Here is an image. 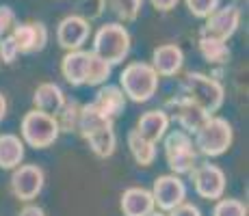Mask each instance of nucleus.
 Returning a JSON list of instances; mask_svg holds the SVG:
<instances>
[{"mask_svg": "<svg viewBox=\"0 0 249 216\" xmlns=\"http://www.w3.org/2000/svg\"><path fill=\"white\" fill-rule=\"evenodd\" d=\"M160 84L159 74L147 61H132L119 71V89L126 100L135 104H145L156 95Z\"/></svg>", "mask_w": 249, "mask_h": 216, "instance_id": "1", "label": "nucleus"}, {"mask_svg": "<svg viewBox=\"0 0 249 216\" xmlns=\"http://www.w3.org/2000/svg\"><path fill=\"white\" fill-rule=\"evenodd\" d=\"M180 91L186 100L197 104L208 115H214L226 102V86L221 84V80L213 78L210 74H202V71L184 74L180 83Z\"/></svg>", "mask_w": 249, "mask_h": 216, "instance_id": "2", "label": "nucleus"}, {"mask_svg": "<svg viewBox=\"0 0 249 216\" xmlns=\"http://www.w3.org/2000/svg\"><path fill=\"white\" fill-rule=\"evenodd\" d=\"M132 37L128 28L122 22H107L93 33V52L102 61H107L111 67L124 63L130 54Z\"/></svg>", "mask_w": 249, "mask_h": 216, "instance_id": "3", "label": "nucleus"}, {"mask_svg": "<svg viewBox=\"0 0 249 216\" xmlns=\"http://www.w3.org/2000/svg\"><path fill=\"white\" fill-rule=\"evenodd\" d=\"M191 138H193V145L197 150V156H204L210 160V158H219L228 153L234 143V128L226 117L210 115Z\"/></svg>", "mask_w": 249, "mask_h": 216, "instance_id": "4", "label": "nucleus"}, {"mask_svg": "<svg viewBox=\"0 0 249 216\" xmlns=\"http://www.w3.org/2000/svg\"><path fill=\"white\" fill-rule=\"evenodd\" d=\"M61 136L59 123L52 115L41 113V110H28L20 121V138L26 147L33 150H48L52 147Z\"/></svg>", "mask_w": 249, "mask_h": 216, "instance_id": "5", "label": "nucleus"}, {"mask_svg": "<svg viewBox=\"0 0 249 216\" xmlns=\"http://www.w3.org/2000/svg\"><path fill=\"white\" fill-rule=\"evenodd\" d=\"M162 150H165L167 166L174 175H189L197 165V150L193 145L191 134L182 130H169L162 136Z\"/></svg>", "mask_w": 249, "mask_h": 216, "instance_id": "6", "label": "nucleus"}, {"mask_svg": "<svg viewBox=\"0 0 249 216\" xmlns=\"http://www.w3.org/2000/svg\"><path fill=\"white\" fill-rule=\"evenodd\" d=\"M193 188L202 199L206 201H217L226 195V186H228V177L226 171L219 165H213L210 160L197 162L195 169L189 173Z\"/></svg>", "mask_w": 249, "mask_h": 216, "instance_id": "7", "label": "nucleus"}, {"mask_svg": "<svg viewBox=\"0 0 249 216\" xmlns=\"http://www.w3.org/2000/svg\"><path fill=\"white\" fill-rule=\"evenodd\" d=\"M152 199H154V208L159 212H171L174 208H178L186 201V184L180 175L167 173V175H159L152 184Z\"/></svg>", "mask_w": 249, "mask_h": 216, "instance_id": "8", "label": "nucleus"}, {"mask_svg": "<svg viewBox=\"0 0 249 216\" xmlns=\"http://www.w3.org/2000/svg\"><path fill=\"white\" fill-rule=\"evenodd\" d=\"M11 193L24 203H33L46 186V173L37 165H20L11 171Z\"/></svg>", "mask_w": 249, "mask_h": 216, "instance_id": "9", "label": "nucleus"}, {"mask_svg": "<svg viewBox=\"0 0 249 216\" xmlns=\"http://www.w3.org/2000/svg\"><path fill=\"white\" fill-rule=\"evenodd\" d=\"M241 20H243V13H241V9H238V4L219 7L217 11L206 17V24L202 26V35L228 41L236 35L238 26H241Z\"/></svg>", "mask_w": 249, "mask_h": 216, "instance_id": "10", "label": "nucleus"}, {"mask_svg": "<svg viewBox=\"0 0 249 216\" xmlns=\"http://www.w3.org/2000/svg\"><path fill=\"white\" fill-rule=\"evenodd\" d=\"M167 108L174 113V115H169L171 121H176L182 132L191 134V136H193V134L202 128V123L210 117L204 108H199L197 104H193L191 100H186L182 93L174 95V98L167 102ZM169 110H167V113H169Z\"/></svg>", "mask_w": 249, "mask_h": 216, "instance_id": "11", "label": "nucleus"}, {"mask_svg": "<svg viewBox=\"0 0 249 216\" xmlns=\"http://www.w3.org/2000/svg\"><path fill=\"white\" fill-rule=\"evenodd\" d=\"M89 37H91V22L80 17L78 13L65 16L56 26V43L65 52L83 50V46L89 41Z\"/></svg>", "mask_w": 249, "mask_h": 216, "instance_id": "12", "label": "nucleus"}, {"mask_svg": "<svg viewBox=\"0 0 249 216\" xmlns=\"http://www.w3.org/2000/svg\"><path fill=\"white\" fill-rule=\"evenodd\" d=\"M9 35L16 41L20 54H35L48 46V26L44 22H16Z\"/></svg>", "mask_w": 249, "mask_h": 216, "instance_id": "13", "label": "nucleus"}, {"mask_svg": "<svg viewBox=\"0 0 249 216\" xmlns=\"http://www.w3.org/2000/svg\"><path fill=\"white\" fill-rule=\"evenodd\" d=\"M150 65L154 67L159 78H174L184 67V52L176 43H162V46L154 48Z\"/></svg>", "mask_w": 249, "mask_h": 216, "instance_id": "14", "label": "nucleus"}, {"mask_svg": "<svg viewBox=\"0 0 249 216\" xmlns=\"http://www.w3.org/2000/svg\"><path fill=\"white\" fill-rule=\"evenodd\" d=\"M169 128H171V117L165 108L145 110V113L137 119V126H135V130L143 138L156 143V145H159L162 141V136L169 132Z\"/></svg>", "mask_w": 249, "mask_h": 216, "instance_id": "15", "label": "nucleus"}, {"mask_svg": "<svg viewBox=\"0 0 249 216\" xmlns=\"http://www.w3.org/2000/svg\"><path fill=\"white\" fill-rule=\"evenodd\" d=\"M119 208H122L124 216H147L154 212V199L152 193L143 186H130L119 197Z\"/></svg>", "mask_w": 249, "mask_h": 216, "instance_id": "16", "label": "nucleus"}, {"mask_svg": "<svg viewBox=\"0 0 249 216\" xmlns=\"http://www.w3.org/2000/svg\"><path fill=\"white\" fill-rule=\"evenodd\" d=\"M126 95L122 93L117 84H102L95 93V100H93V106L108 117L111 121H115L117 117H122V113L126 110Z\"/></svg>", "mask_w": 249, "mask_h": 216, "instance_id": "17", "label": "nucleus"}, {"mask_svg": "<svg viewBox=\"0 0 249 216\" xmlns=\"http://www.w3.org/2000/svg\"><path fill=\"white\" fill-rule=\"evenodd\" d=\"M89 56L91 50H71L65 52L61 59V76L65 83L71 86H83L87 78V67H89Z\"/></svg>", "mask_w": 249, "mask_h": 216, "instance_id": "18", "label": "nucleus"}, {"mask_svg": "<svg viewBox=\"0 0 249 216\" xmlns=\"http://www.w3.org/2000/svg\"><path fill=\"white\" fill-rule=\"evenodd\" d=\"M65 102L68 98L56 83H41L33 93V108L52 115V117H56V113L63 108Z\"/></svg>", "mask_w": 249, "mask_h": 216, "instance_id": "19", "label": "nucleus"}, {"mask_svg": "<svg viewBox=\"0 0 249 216\" xmlns=\"http://www.w3.org/2000/svg\"><path fill=\"white\" fill-rule=\"evenodd\" d=\"M26 145L22 143L20 134L4 132L0 134V169L13 171L24 162Z\"/></svg>", "mask_w": 249, "mask_h": 216, "instance_id": "20", "label": "nucleus"}, {"mask_svg": "<svg viewBox=\"0 0 249 216\" xmlns=\"http://www.w3.org/2000/svg\"><path fill=\"white\" fill-rule=\"evenodd\" d=\"M126 145H128V151H130L132 160L137 162L139 166H152L159 156V145L147 138H143L137 130H130L126 136Z\"/></svg>", "mask_w": 249, "mask_h": 216, "instance_id": "21", "label": "nucleus"}, {"mask_svg": "<svg viewBox=\"0 0 249 216\" xmlns=\"http://www.w3.org/2000/svg\"><path fill=\"white\" fill-rule=\"evenodd\" d=\"M113 123L115 121H111L108 117H104V115L93 106V102L80 104V119H78V130H76V132H78L83 138H87L89 134H93V132L113 128Z\"/></svg>", "mask_w": 249, "mask_h": 216, "instance_id": "22", "label": "nucleus"}, {"mask_svg": "<svg viewBox=\"0 0 249 216\" xmlns=\"http://www.w3.org/2000/svg\"><path fill=\"white\" fill-rule=\"evenodd\" d=\"M197 48H199V54H202V59L208 65H226L228 61H230V46H228V41L214 39V37L199 35Z\"/></svg>", "mask_w": 249, "mask_h": 216, "instance_id": "23", "label": "nucleus"}, {"mask_svg": "<svg viewBox=\"0 0 249 216\" xmlns=\"http://www.w3.org/2000/svg\"><path fill=\"white\" fill-rule=\"evenodd\" d=\"M85 141H87L89 150L93 151V156L102 158V160L111 158L115 153V150H117V134H115L113 128H107V130H100V132L89 134Z\"/></svg>", "mask_w": 249, "mask_h": 216, "instance_id": "24", "label": "nucleus"}, {"mask_svg": "<svg viewBox=\"0 0 249 216\" xmlns=\"http://www.w3.org/2000/svg\"><path fill=\"white\" fill-rule=\"evenodd\" d=\"M111 74H113V67L108 65L107 61H102L100 56H95L93 52H91L85 84H89V86H102V84H107V83H108Z\"/></svg>", "mask_w": 249, "mask_h": 216, "instance_id": "25", "label": "nucleus"}, {"mask_svg": "<svg viewBox=\"0 0 249 216\" xmlns=\"http://www.w3.org/2000/svg\"><path fill=\"white\" fill-rule=\"evenodd\" d=\"M107 7L117 16L122 24L135 22L143 9V0H107Z\"/></svg>", "mask_w": 249, "mask_h": 216, "instance_id": "26", "label": "nucleus"}, {"mask_svg": "<svg viewBox=\"0 0 249 216\" xmlns=\"http://www.w3.org/2000/svg\"><path fill=\"white\" fill-rule=\"evenodd\" d=\"M56 123H59V130L61 134H71L78 130V119H80V104L78 102H65L63 108L56 113Z\"/></svg>", "mask_w": 249, "mask_h": 216, "instance_id": "27", "label": "nucleus"}, {"mask_svg": "<svg viewBox=\"0 0 249 216\" xmlns=\"http://www.w3.org/2000/svg\"><path fill=\"white\" fill-rule=\"evenodd\" d=\"M213 216H247V205L241 199L221 197V199L214 201Z\"/></svg>", "mask_w": 249, "mask_h": 216, "instance_id": "28", "label": "nucleus"}, {"mask_svg": "<svg viewBox=\"0 0 249 216\" xmlns=\"http://www.w3.org/2000/svg\"><path fill=\"white\" fill-rule=\"evenodd\" d=\"M184 4L193 17L206 20L210 13H214L219 7H221V0H184Z\"/></svg>", "mask_w": 249, "mask_h": 216, "instance_id": "29", "label": "nucleus"}, {"mask_svg": "<svg viewBox=\"0 0 249 216\" xmlns=\"http://www.w3.org/2000/svg\"><path fill=\"white\" fill-rule=\"evenodd\" d=\"M76 9H78L80 17L91 22V20H98V17L104 16V11H107V0H78Z\"/></svg>", "mask_w": 249, "mask_h": 216, "instance_id": "30", "label": "nucleus"}, {"mask_svg": "<svg viewBox=\"0 0 249 216\" xmlns=\"http://www.w3.org/2000/svg\"><path fill=\"white\" fill-rule=\"evenodd\" d=\"M18 56H20V50H18L16 41L11 39V35L2 37V39H0V63L13 65L18 61Z\"/></svg>", "mask_w": 249, "mask_h": 216, "instance_id": "31", "label": "nucleus"}, {"mask_svg": "<svg viewBox=\"0 0 249 216\" xmlns=\"http://www.w3.org/2000/svg\"><path fill=\"white\" fill-rule=\"evenodd\" d=\"M13 26H16V11L9 4H0V39L7 37Z\"/></svg>", "mask_w": 249, "mask_h": 216, "instance_id": "32", "label": "nucleus"}, {"mask_svg": "<svg viewBox=\"0 0 249 216\" xmlns=\"http://www.w3.org/2000/svg\"><path fill=\"white\" fill-rule=\"evenodd\" d=\"M167 216H204V214H202V210H199L195 203H189V201H184L182 205L174 208L171 212H167Z\"/></svg>", "mask_w": 249, "mask_h": 216, "instance_id": "33", "label": "nucleus"}, {"mask_svg": "<svg viewBox=\"0 0 249 216\" xmlns=\"http://www.w3.org/2000/svg\"><path fill=\"white\" fill-rule=\"evenodd\" d=\"M178 2H180V0H150L152 7H154L156 11H162V13L174 11V9L178 7Z\"/></svg>", "mask_w": 249, "mask_h": 216, "instance_id": "34", "label": "nucleus"}, {"mask_svg": "<svg viewBox=\"0 0 249 216\" xmlns=\"http://www.w3.org/2000/svg\"><path fill=\"white\" fill-rule=\"evenodd\" d=\"M18 216H46V210L41 208V205H37V203H26L20 210V214Z\"/></svg>", "mask_w": 249, "mask_h": 216, "instance_id": "35", "label": "nucleus"}, {"mask_svg": "<svg viewBox=\"0 0 249 216\" xmlns=\"http://www.w3.org/2000/svg\"><path fill=\"white\" fill-rule=\"evenodd\" d=\"M7 110H9L7 98H4V95H2V91H0V121H2V119L7 117Z\"/></svg>", "mask_w": 249, "mask_h": 216, "instance_id": "36", "label": "nucleus"}, {"mask_svg": "<svg viewBox=\"0 0 249 216\" xmlns=\"http://www.w3.org/2000/svg\"><path fill=\"white\" fill-rule=\"evenodd\" d=\"M147 216H167V214L165 212H159V210H154V212H150Z\"/></svg>", "mask_w": 249, "mask_h": 216, "instance_id": "37", "label": "nucleus"}]
</instances>
